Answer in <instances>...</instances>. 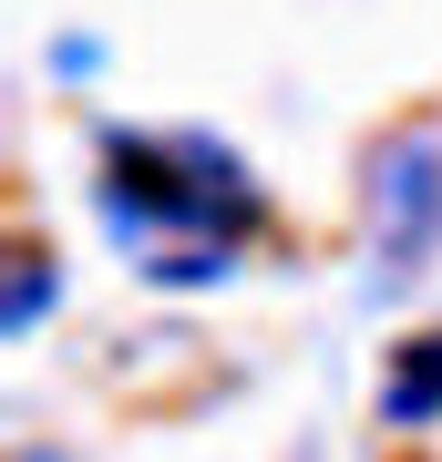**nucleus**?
Masks as SVG:
<instances>
[{"label":"nucleus","mask_w":442,"mask_h":462,"mask_svg":"<svg viewBox=\"0 0 442 462\" xmlns=\"http://www.w3.org/2000/svg\"><path fill=\"white\" fill-rule=\"evenodd\" d=\"M381 421H401V431L442 421V329L391 339V360H381Z\"/></svg>","instance_id":"7ed1b4c3"},{"label":"nucleus","mask_w":442,"mask_h":462,"mask_svg":"<svg viewBox=\"0 0 442 462\" xmlns=\"http://www.w3.org/2000/svg\"><path fill=\"white\" fill-rule=\"evenodd\" d=\"M361 206H371V257H381V278H422L432 247H442V144L432 134H391V144L371 154V185H361Z\"/></svg>","instance_id":"f03ea898"},{"label":"nucleus","mask_w":442,"mask_h":462,"mask_svg":"<svg viewBox=\"0 0 442 462\" xmlns=\"http://www.w3.org/2000/svg\"><path fill=\"white\" fill-rule=\"evenodd\" d=\"M42 298H62V278L42 267V247H21V257H11V339L42 319Z\"/></svg>","instance_id":"20e7f679"},{"label":"nucleus","mask_w":442,"mask_h":462,"mask_svg":"<svg viewBox=\"0 0 442 462\" xmlns=\"http://www.w3.org/2000/svg\"><path fill=\"white\" fill-rule=\"evenodd\" d=\"M93 226L145 288H216L268 236L258 165L206 124H103L93 134Z\"/></svg>","instance_id":"f257e3e1"}]
</instances>
